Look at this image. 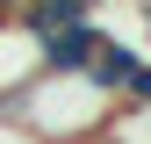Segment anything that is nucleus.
Segmentation results:
<instances>
[{
  "label": "nucleus",
  "instance_id": "nucleus-1",
  "mask_svg": "<svg viewBox=\"0 0 151 144\" xmlns=\"http://www.w3.org/2000/svg\"><path fill=\"white\" fill-rule=\"evenodd\" d=\"M115 101L86 79V72H36L29 86L0 94V130H22L36 144H93Z\"/></svg>",
  "mask_w": 151,
  "mask_h": 144
},
{
  "label": "nucleus",
  "instance_id": "nucleus-2",
  "mask_svg": "<svg viewBox=\"0 0 151 144\" xmlns=\"http://www.w3.org/2000/svg\"><path fill=\"white\" fill-rule=\"evenodd\" d=\"M36 50H43V72H86V58L101 50V22H65L36 36Z\"/></svg>",
  "mask_w": 151,
  "mask_h": 144
},
{
  "label": "nucleus",
  "instance_id": "nucleus-3",
  "mask_svg": "<svg viewBox=\"0 0 151 144\" xmlns=\"http://www.w3.org/2000/svg\"><path fill=\"white\" fill-rule=\"evenodd\" d=\"M36 72H43V50H36V36H29L22 22H0V94L29 86Z\"/></svg>",
  "mask_w": 151,
  "mask_h": 144
},
{
  "label": "nucleus",
  "instance_id": "nucleus-4",
  "mask_svg": "<svg viewBox=\"0 0 151 144\" xmlns=\"http://www.w3.org/2000/svg\"><path fill=\"white\" fill-rule=\"evenodd\" d=\"M137 58H144L137 43H115V36H101V50H93V58H86V79L101 86L108 101H115V94H122V79H129V72H137Z\"/></svg>",
  "mask_w": 151,
  "mask_h": 144
},
{
  "label": "nucleus",
  "instance_id": "nucleus-5",
  "mask_svg": "<svg viewBox=\"0 0 151 144\" xmlns=\"http://www.w3.org/2000/svg\"><path fill=\"white\" fill-rule=\"evenodd\" d=\"M93 144H151V108H115Z\"/></svg>",
  "mask_w": 151,
  "mask_h": 144
},
{
  "label": "nucleus",
  "instance_id": "nucleus-6",
  "mask_svg": "<svg viewBox=\"0 0 151 144\" xmlns=\"http://www.w3.org/2000/svg\"><path fill=\"white\" fill-rule=\"evenodd\" d=\"M115 108H151V58H137V72L122 79V94H115Z\"/></svg>",
  "mask_w": 151,
  "mask_h": 144
}]
</instances>
